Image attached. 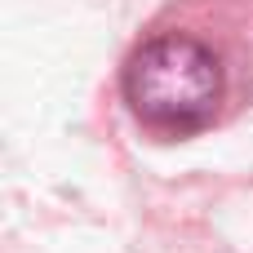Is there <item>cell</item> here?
Instances as JSON below:
<instances>
[{"label": "cell", "instance_id": "6da1fadb", "mask_svg": "<svg viewBox=\"0 0 253 253\" xmlns=\"http://www.w3.org/2000/svg\"><path fill=\"white\" fill-rule=\"evenodd\" d=\"M125 102L147 129L196 133L218 116L222 102V62L218 53L182 31L142 40L125 62Z\"/></svg>", "mask_w": 253, "mask_h": 253}]
</instances>
